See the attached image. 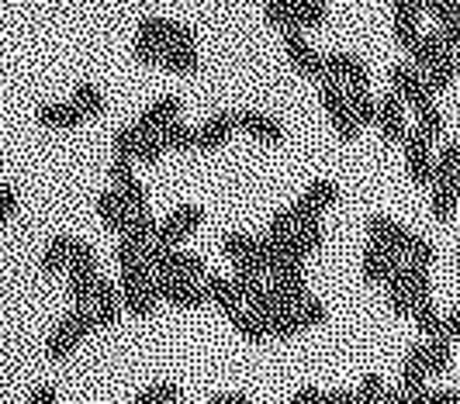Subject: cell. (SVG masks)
I'll return each instance as SVG.
<instances>
[{"instance_id": "obj_53", "label": "cell", "mask_w": 460, "mask_h": 404, "mask_svg": "<svg viewBox=\"0 0 460 404\" xmlns=\"http://www.w3.org/2000/svg\"><path fill=\"white\" fill-rule=\"evenodd\" d=\"M208 404H253L246 394H239V391H226V394H211Z\"/></svg>"}, {"instance_id": "obj_20", "label": "cell", "mask_w": 460, "mask_h": 404, "mask_svg": "<svg viewBox=\"0 0 460 404\" xmlns=\"http://www.w3.org/2000/svg\"><path fill=\"white\" fill-rule=\"evenodd\" d=\"M388 269H392V252H388L385 246H377V242H367L364 259H360V273H364V280H367V284H385Z\"/></svg>"}, {"instance_id": "obj_28", "label": "cell", "mask_w": 460, "mask_h": 404, "mask_svg": "<svg viewBox=\"0 0 460 404\" xmlns=\"http://www.w3.org/2000/svg\"><path fill=\"white\" fill-rule=\"evenodd\" d=\"M156 232H160V222H156L153 215H132V222H128V228H125L121 239L138 249H149L153 242H156Z\"/></svg>"}, {"instance_id": "obj_15", "label": "cell", "mask_w": 460, "mask_h": 404, "mask_svg": "<svg viewBox=\"0 0 460 404\" xmlns=\"http://www.w3.org/2000/svg\"><path fill=\"white\" fill-rule=\"evenodd\" d=\"M97 218L108 224V232H118V239L125 235V228H128V222H132V211L125 207V201H121V194H118L115 187H104L101 194H97Z\"/></svg>"}, {"instance_id": "obj_57", "label": "cell", "mask_w": 460, "mask_h": 404, "mask_svg": "<svg viewBox=\"0 0 460 404\" xmlns=\"http://www.w3.org/2000/svg\"><path fill=\"white\" fill-rule=\"evenodd\" d=\"M457 11H460V0H457Z\"/></svg>"}, {"instance_id": "obj_32", "label": "cell", "mask_w": 460, "mask_h": 404, "mask_svg": "<svg viewBox=\"0 0 460 404\" xmlns=\"http://www.w3.org/2000/svg\"><path fill=\"white\" fill-rule=\"evenodd\" d=\"M433 263H437V246L429 242V239H422V235H415L409 239V246H405V267L412 269H433Z\"/></svg>"}, {"instance_id": "obj_55", "label": "cell", "mask_w": 460, "mask_h": 404, "mask_svg": "<svg viewBox=\"0 0 460 404\" xmlns=\"http://www.w3.org/2000/svg\"><path fill=\"white\" fill-rule=\"evenodd\" d=\"M385 404H409V398H405V394L394 387V391H388V394H385Z\"/></svg>"}, {"instance_id": "obj_49", "label": "cell", "mask_w": 460, "mask_h": 404, "mask_svg": "<svg viewBox=\"0 0 460 404\" xmlns=\"http://www.w3.org/2000/svg\"><path fill=\"white\" fill-rule=\"evenodd\" d=\"M18 204H22V198H18V187L0 183V222H7V218L18 211Z\"/></svg>"}, {"instance_id": "obj_3", "label": "cell", "mask_w": 460, "mask_h": 404, "mask_svg": "<svg viewBox=\"0 0 460 404\" xmlns=\"http://www.w3.org/2000/svg\"><path fill=\"white\" fill-rule=\"evenodd\" d=\"M336 201H340V183H336V180H329V177L312 180V183L301 190L298 201L291 204V211H295V222H298V224L323 222V215Z\"/></svg>"}, {"instance_id": "obj_31", "label": "cell", "mask_w": 460, "mask_h": 404, "mask_svg": "<svg viewBox=\"0 0 460 404\" xmlns=\"http://www.w3.org/2000/svg\"><path fill=\"white\" fill-rule=\"evenodd\" d=\"M256 235H246V232H239V228H232V232H226L222 235V252H226V259H232V263H239V259H250V256H256Z\"/></svg>"}, {"instance_id": "obj_13", "label": "cell", "mask_w": 460, "mask_h": 404, "mask_svg": "<svg viewBox=\"0 0 460 404\" xmlns=\"http://www.w3.org/2000/svg\"><path fill=\"white\" fill-rule=\"evenodd\" d=\"M235 121H239V132L253 135L260 142H270V145H280V142H284V125L277 121L274 114L246 108V111H235Z\"/></svg>"}, {"instance_id": "obj_2", "label": "cell", "mask_w": 460, "mask_h": 404, "mask_svg": "<svg viewBox=\"0 0 460 404\" xmlns=\"http://www.w3.org/2000/svg\"><path fill=\"white\" fill-rule=\"evenodd\" d=\"M319 101H323L325 114H329V125L336 128V135L343 142H353L360 135V125L349 111V101H346V87L336 80H319Z\"/></svg>"}, {"instance_id": "obj_26", "label": "cell", "mask_w": 460, "mask_h": 404, "mask_svg": "<svg viewBox=\"0 0 460 404\" xmlns=\"http://www.w3.org/2000/svg\"><path fill=\"white\" fill-rule=\"evenodd\" d=\"M181 398H184V387L173 381H156L149 383V387H142L136 398H132V404H181Z\"/></svg>"}, {"instance_id": "obj_14", "label": "cell", "mask_w": 460, "mask_h": 404, "mask_svg": "<svg viewBox=\"0 0 460 404\" xmlns=\"http://www.w3.org/2000/svg\"><path fill=\"white\" fill-rule=\"evenodd\" d=\"M35 121L42 125V128H56V132H69V128H80L87 118L73 108V101H46V104H39V111H35Z\"/></svg>"}, {"instance_id": "obj_35", "label": "cell", "mask_w": 460, "mask_h": 404, "mask_svg": "<svg viewBox=\"0 0 460 404\" xmlns=\"http://www.w3.org/2000/svg\"><path fill=\"white\" fill-rule=\"evenodd\" d=\"M232 329H235L239 336L246 338L250 346H263V342L270 338V329H267V321H263L260 314H250V312H243L239 318H232Z\"/></svg>"}, {"instance_id": "obj_38", "label": "cell", "mask_w": 460, "mask_h": 404, "mask_svg": "<svg viewBox=\"0 0 460 404\" xmlns=\"http://www.w3.org/2000/svg\"><path fill=\"white\" fill-rule=\"evenodd\" d=\"M412 121V128L419 135H426L429 142H439V135H443V111H439V104H426V108H419Z\"/></svg>"}, {"instance_id": "obj_40", "label": "cell", "mask_w": 460, "mask_h": 404, "mask_svg": "<svg viewBox=\"0 0 460 404\" xmlns=\"http://www.w3.org/2000/svg\"><path fill=\"white\" fill-rule=\"evenodd\" d=\"M422 4L419 0H394L392 4V18L394 28H422Z\"/></svg>"}, {"instance_id": "obj_34", "label": "cell", "mask_w": 460, "mask_h": 404, "mask_svg": "<svg viewBox=\"0 0 460 404\" xmlns=\"http://www.w3.org/2000/svg\"><path fill=\"white\" fill-rule=\"evenodd\" d=\"M323 242H325L323 222H305V224H298V228H295V235H291V249H298L305 259L323 246Z\"/></svg>"}, {"instance_id": "obj_52", "label": "cell", "mask_w": 460, "mask_h": 404, "mask_svg": "<svg viewBox=\"0 0 460 404\" xmlns=\"http://www.w3.org/2000/svg\"><path fill=\"white\" fill-rule=\"evenodd\" d=\"M323 401V391L319 387H301V391H295V398L288 404H319Z\"/></svg>"}, {"instance_id": "obj_9", "label": "cell", "mask_w": 460, "mask_h": 404, "mask_svg": "<svg viewBox=\"0 0 460 404\" xmlns=\"http://www.w3.org/2000/svg\"><path fill=\"white\" fill-rule=\"evenodd\" d=\"M284 52H288L291 66L298 69L301 76H308V80H315V83L325 76L323 52H319V48H312V45H308V39L301 35L298 28H295V31H284Z\"/></svg>"}, {"instance_id": "obj_44", "label": "cell", "mask_w": 460, "mask_h": 404, "mask_svg": "<svg viewBox=\"0 0 460 404\" xmlns=\"http://www.w3.org/2000/svg\"><path fill=\"white\" fill-rule=\"evenodd\" d=\"M267 329H270V338H291L301 332L298 318H295V312H277L267 318Z\"/></svg>"}, {"instance_id": "obj_18", "label": "cell", "mask_w": 460, "mask_h": 404, "mask_svg": "<svg viewBox=\"0 0 460 404\" xmlns=\"http://www.w3.org/2000/svg\"><path fill=\"white\" fill-rule=\"evenodd\" d=\"M166 73H177V76H194L201 69L198 59V48H187V45H166L163 48V66Z\"/></svg>"}, {"instance_id": "obj_47", "label": "cell", "mask_w": 460, "mask_h": 404, "mask_svg": "<svg viewBox=\"0 0 460 404\" xmlns=\"http://www.w3.org/2000/svg\"><path fill=\"white\" fill-rule=\"evenodd\" d=\"M295 228H298V222H295V211L288 204V207L274 211V218L267 224V235H295Z\"/></svg>"}, {"instance_id": "obj_39", "label": "cell", "mask_w": 460, "mask_h": 404, "mask_svg": "<svg viewBox=\"0 0 460 404\" xmlns=\"http://www.w3.org/2000/svg\"><path fill=\"white\" fill-rule=\"evenodd\" d=\"M295 318H298L301 332L305 329H319V325L329 321V308H325V301H319V297H308V301H301L298 308H295Z\"/></svg>"}, {"instance_id": "obj_37", "label": "cell", "mask_w": 460, "mask_h": 404, "mask_svg": "<svg viewBox=\"0 0 460 404\" xmlns=\"http://www.w3.org/2000/svg\"><path fill=\"white\" fill-rule=\"evenodd\" d=\"M385 394H388L385 377L381 373H364L360 383L353 387V404H385Z\"/></svg>"}, {"instance_id": "obj_24", "label": "cell", "mask_w": 460, "mask_h": 404, "mask_svg": "<svg viewBox=\"0 0 460 404\" xmlns=\"http://www.w3.org/2000/svg\"><path fill=\"white\" fill-rule=\"evenodd\" d=\"M69 249H73V235H66V232L49 242L46 252H42V263H39L46 277H56V273H63L69 267Z\"/></svg>"}, {"instance_id": "obj_33", "label": "cell", "mask_w": 460, "mask_h": 404, "mask_svg": "<svg viewBox=\"0 0 460 404\" xmlns=\"http://www.w3.org/2000/svg\"><path fill=\"white\" fill-rule=\"evenodd\" d=\"M409 318H412L415 329H419V332H422L426 338H439V332H443V314H439V308L433 304V301H422V304H415Z\"/></svg>"}, {"instance_id": "obj_16", "label": "cell", "mask_w": 460, "mask_h": 404, "mask_svg": "<svg viewBox=\"0 0 460 404\" xmlns=\"http://www.w3.org/2000/svg\"><path fill=\"white\" fill-rule=\"evenodd\" d=\"M205 291H208V301H211V304H218V312L226 314L229 321L246 312V308H243V301H239V294H235V287H232L229 277L208 273V277H205Z\"/></svg>"}, {"instance_id": "obj_19", "label": "cell", "mask_w": 460, "mask_h": 404, "mask_svg": "<svg viewBox=\"0 0 460 404\" xmlns=\"http://www.w3.org/2000/svg\"><path fill=\"white\" fill-rule=\"evenodd\" d=\"M346 101H349V111L360 128H377V101H374L370 87H346Z\"/></svg>"}, {"instance_id": "obj_17", "label": "cell", "mask_w": 460, "mask_h": 404, "mask_svg": "<svg viewBox=\"0 0 460 404\" xmlns=\"http://www.w3.org/2000/svg\"><path fill=\"white\" fill-rule=\"evenodd\" d=\"M454 211H457V177L433 180V187H429V215L437 222H450Z\"/></svg>"}, {"instance_id": "obj_8", "label": "cell", "mask_w": 460, "mask_h": 404, "mask_svg": "<svg viewBox=\"0 0 460 404\" xmlns=\"http://www.w3.org/2000/svg\"><path fill=\"white\" fill-rule=\"evenodd\" d=\"M367 242H377V246H385L392 256H402L405 259V246H409V239H412V228L402 222H394L392 215H385V211H377V215H370L367 218Z\"/></svg>"}, {"instance_id": "obj_23", "label": "cell", "mask_w": 460, "mask_h": 404, "mask_svg": "<svg viewBox=\"0 0 460 404\" xmlns=\"http://www.w3.org/2000/svg\"><path fill=\"white\" fill-rule=\"evenodd\" d=\"M69 101H73V108L84 114V118H97V114L104 111V104H108V101H104V90L97 87V83H91V80L76 83Z\"/></svg>"}, {"instance_id": "obj_50", "label": "cell", "mask_w": 460, "mask_h": 404, "mask_svg": "<svg viewBox=\"0 0 460 404\" xmlns=\"http://www.w3.org/2000/svg\"><path fill=\"white\" fill-rule=\"evenodd\" d=\"M24 404H59V387H56V383H39V387L24 398Z\"/></svg>"}, {"instance_id": "obj_11", "label": "cell", "mask_w": 460, "mask_h": 404, "mask_svg": "<svg viewBox=\"0 0 460 404\" xmlns=\"http://www.w3.org/2000/svg\"><path fill=\"white\" fill-rule=\"evenodd\" d=\"M377 128L394 145L405 142V135H409L412 125L405 121V104H402L398 93H385V101H377Z\"/></svg>"}, {"instance_id": "obj_7", "label": "cell", "mask_w": 460, "mask_h": 404, "mask_svg": "<svg viewBox=\"0 0 460 404\" xmlns=\"http://www.w3.org/2000/svg\"><path fill=\"white\" fill-rule=\"evenodd\" d=\"M323 80H336L343 87H370V69L357 52H323Z\"/></svg>"}, {"instance_id": "obj_10", "label": "cell", "mask_w": 460, "mask_h": 404, "mask_svg": "<svg viewBox=\"0 0 460 404\" xmlns=\"http://www.w3.org/2000/svg\"><path fill=\"white\" fill-rule=\"evenodd\" d=\"M235 132H239L235 111H215L198 128V153H218V149H226Z\"/></svg>"}, {"instance_id": "obj_46", "label": "cell", "mask_w": 460, "mask_h": 404, "mask_svg": "<svg viewBox=\"0 0 460 404\" xmlns=\"http://www.w3.org/2000/svg\"><path fill=\"white\" fill-rule=\"evenodd\" d=\"M108 180H111V187L121 190V187H128L136 177V162H128V159H111V166H108Z\"/></svg>"}, {"instance_id": "obj_36", "label": "cell", "mask_w": 460, "mask_h": 404, "mask_svg": "<svg viewBox=\"0 0 460 404\" xmlns=\"http://www.w3.org/2000/svg\"><path fill=\"white\" fill-rule=\"evenodd\" d=\"M66 273H101V269H97V249H93L87 239H73Z\"/></svg>"}, {"instance_id": "obj_30", "label": "cell", "mask_w": 460, "mask_h": 404, "mask_svg": "<svg viewBox=\"0 0 460 404\" xmlns=\"http://www.w3.org/2000/svg\"><path fill=\"white\" fill-rule=\"evenodd\" d=\"M291 4V14H295V22H298L301 31H308V28H323L329 22V11H325L323 0H288Z\"/></svg>"}, {"instance_id": "obj_43", "label": "cell", "mask_w": 460, "mask_h": 404, "mask_svg": "<svg viewBox=\"0 0 460 404\" xmlns=\"http://www.w3.org/2000/svg\"><path fill=\"white\" fill-rule=\"evenodd\" d=\"M118 194H121V201H125V207H128L132 215H153V211H149V190L142 187V180H132V183L121 187Z\"/></svg>"}, {"instance_id": "obj_25", "label": "cell", "mask_w": 460, "mask_h": 404, "mask_svg": "<svg viewBox=\"0 0 460 404\" xmlns=\"http://www.w3.org/2000/svg\"><path fill=\"white\" fill-rule=\"evenodd\" d=\"M422 76H426V83H429L433 93H443V90L457 80V52H443V56H439L437 63L426 69Z\"/></svg>"}, {"instance_id": "obj_41", "label": "cell", "mask_w": 460, "mask_h": 404, "mask_svg": "<svg viewBox=\"0 0 460 404\" xmlns=\"http://www.w3.org/2000/svg\"><path fill=\"white\" fill-rule=\"evenodd\" d=\"M138 132L132 125H125V128H118L115 138H111V159H128V162H136V149H138Z\"/></svg>"}, {"instance_id": "obj_51", "label": "cell", "mask_w": 460, "mask_h": 404, "mask_svg": "<svg viewBox=\"0 0 460 404\" xmlns=\"http://www.w3.org/2000/svg\"><path fill=\"white\" fill-rule=\"evenodd\" d=\"M439 338H447V342H457L460 338V308L443 314V332H439Z\"/></svg>"}, {"instance_id": "obj_21", "label": "cell", "mask_w": 460, "mask_h": 404, "mask_svg": "<svg viewBox=\"0 0 460 404\" xmlns=\"http://www.w3.org/2000/svg\"><path fill=\"white\" fill-rule=\"evenodd\" d=\"M160 142L166 145V153H190V149H198V128H190L177 118L160 128Z\"/></svg>"}, {"instance_id": "obj_1", "label": "cell", "mask_w": 460, "mask_h": 404, "mask_svg": "<svg viewBox=\"0 0 460 404\" xmlns=\"http://www.w3.org/2000/svg\"><path fill=\"white\" fill-rule=\"evenodd\" d=\"M93 332H97V321H93L91 308H73V312L63 314L59 325L49 332L46 356L52 359V363H63V359L73 356V353L80 349V342L87 336H93Z\"/></svg>"}, {"instance_id": "obj_6", "label": "cell", "mask_w": 460, "mask_h": 404, "mask_svg": "<svg viewBox=\"0 0 460 404\" xmlns=\"http://www.w3.org/2000/svg\"><path fill=\"white\" fill-rule=\"evenodd\" d=\"M136 35L138 39H149V42H160L163 48H166V45H187V48H194V39H198L190 24L170 22V18H160V14H146V18H138Z\"/></svg>"}, {"instance_id": "obj_48", "label": "cell", "mask_w": 460, "mask_h": 404, "mask_svg": "<svg viewBox=\"0 0 460 404\" xmlns=\"http://www.w3.org/2000/svg\"><path fill=\"white\" fill-rule=\"evenodd\" d=\"M163 153H166V145L160 142V135L142 138V142H138V149H136V162H146V166H149V162H156Z\"/></svg>"}, {"instance_id": "obj_12", "label": "cell", "mask_w": 460, "mask_h": 404, "mask_svg": "<svg viewBox=\"0 0 460 404\" xmlns=\"http://www.w3.org/2000/svg\"><path fill=\"white\" fill-rule=\"evenodd\" d=\"M93 321H97V329H111L118 325V318H121V291H118V284H111L104 273H101V280H97V291H93Z\"/></svg>"}, {"instance_id": "obj_27", "label": "cell", "mask_w": 460, "mask_h": 404, "mask_svg": "<svg viewBox=\"0 0 460 404\" xmlns=\"http://www.w3.org/2000/svg\"><path fill=\"white\" fill-rule=\"evenodd\" d=\"M142 118L160 132L163 125H170V121L181 118V97H177V93H163L160 101H153V104L142 111Z\"/></svg>"}, {"instance_id": "obj_56", "label": "cell", "mask_w": 460, "mask_h": 404, "mask_svg": "<svg viewBox=\"0 0 460 404\" xmlns=\"http://www.w3.org/2000/svg\"><path fill=\"white\" fill-rule=\"evenodd\" d=\"M4 224H7V222H0V235H4Z\"/></svg>"}, {"instance_id": "obj_45", "label": "cell", "mask_w": 460, "mask_h": 404, "mask_svg": "<svg viewBox=\"0 0 460 404\" xmlns=\"http://www.w3.org/2000/svg\"><path fill=\"white\" fill-rule=\"evenodd\" d=\"M132 56H136L138 63H146V66H163V45L160 42H149V39H132Z\"/></svg>"}, {"instance_id": "obj_29", "label": "cell", "mask_w": 460, "mask_h": 404, "mask_svg": "<svg viewBox=\"0 0 460 404\" xmlns=\"http://www.w3.org/2000/svg\"><path fill=\"white\" fill-rule=\"evenodd\" d=\"M101 273H66V291L73 297V308H91Z\"/></svg>"}, {"instance_id": "obj_22", "label": "cell", "mask_w": 460, "mask_h": 404, "mask_svg": "<svg viewBox=\"0 0 460 404\" xmlns=\"http://www.w3.org/2000/svg\"><path fill=\"white\" fill-rule=\"evenodd\" d=\"M208 211L201 207V204H181V207H173L166 218H163V224H170L177 235H190V232H198L201 224H205Z\"/></svg>"}, {"instance_id": "obj_5", "label": "cell", "mask_w": 460, "mask_h": 404, "mask_svg": "<svg viewBox=\"0 0 460 404\" xmlns=\"http://www.w3.org/2000/svg\"><path fill=\"white\" fill-rule=\"evenodd\" d=\"M402 153H405V170L415 187H433V142L426 135H419L415 128H409L405 142H402Z\"/></svg>"}, {"instance_id": "obj_42", "label": "cell", "mask_w": 460, "mask_h": 404, "mask_svg": "<svg viewBox=\"0 0 460 404\" xmlns=\"http://www.w3.org/2000/svg\"><path fill=\"white\" fill-rule=\"evenodd\" d=\"M450 353H454V342L447 338H429V356H426V373L437 377L450 366Z\"/></svg>"}, {"instance_id": "obj_4", "label": "cell", "mask_w": 460, "mask_h": 404, "mask_svg": "<svg viewBox=\"0 0 460 404\" xmlns=\"http://www.w3.org/2000/svg\"><path fill=\"white\" fill-rule=\"evenodd\" d=\"M388 80H392V93H398L402 104H409L412 111L426 108V104H437V93L429 90L426 76H422L412 63H394L392 73H388Z\"/></svg>"}, {"instance_id": "obj_54", "label": "cell", "mask_w": 460, "mask_h": 404, "mask_svg": "<svg viewBox=\"0 0 460 404\" xmlns=\"http://www.w3.org/2000/svg\"><path fill=\"white\" fill-rule=\"evenodd\" d=\"M319 404H353V391H343V387H336V391H323V401Z\"/></svg>"}]
</instances>
